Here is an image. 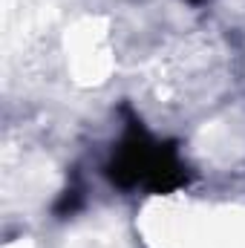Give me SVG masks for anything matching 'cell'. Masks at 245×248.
Here are the masks:
<instances>
[{"label": "cell", "instance_id": "cell-2", "mask_svg": "<svg viewBox=\"0 0 245 248\" xmlns=\"http://www.w3.org/2000/svg\"><path fill=\"white\" fill-rule=\"evenodd\" d=\"M187 3H193V6H199V3H205V0H187Z\"/></svg>", "mask_w": 245, "mask_h": 248}, {"label": "cell", "instance_id": "cell-1", "mask_svg": "<svg viewBox=\"0 0 245 248\" xmlns=\"http://www.w3.org/2000/svg\"><path fill=\"white\" fill-rule=\"evenodd\" d=\"M122 113L127 116V130L113 150V159L104 165L107 179L122 190L144 187L150 193H173L190 185L193 173L179 156V144L156 141L130 113V104H124Z\"/></svg>", "mask_w": 245, "mask_h": 248}]
</instances>
